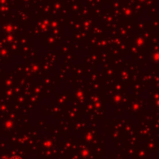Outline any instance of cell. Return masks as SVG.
Wrapping results in <instances>:
<instances>
[{
	"mask_svg": "<svg viewBox=\"0 0 159 159\" xmlns=\"http://www.w3.org/2000/svg\"><path fill=\"white\" fill-rule=\"evenodd\" d=\"M12 159H18V158H16V157H13Z\"/></svg>",
	"mask_w": 159,
	"mask_h": 159,
	"instance_id": "obj_1",
	"label": "cell"
}]
</instances>
